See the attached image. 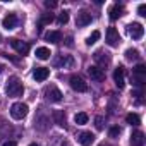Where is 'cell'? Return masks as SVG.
Masks as SVG:
<instances>
[{
    "instance_id": "cell-1",
    "label": "cell",
    "mask_w": 146,
    "mask_h": 146,
    "mask_svg": "<svg viewBox=\"0 0 146 146\" xmlns=\"http://www.w3.org/2000/svg\"><path fill=\"white\" fill-rule=\"evenodd\" d=\"M5 91H7V95H9V96H21V95H23L24 88H23V83L19 81V78H17V76H11V78L7 79Z\"/></svg>"
},
{
    "instance_id": "cell-2",
    "label": "cell",
    "mask_w": 146,
    "mask_h": 146,
    "mask_svg": "<svg viewBox=\"0 0 146 146\" xmlns=\"http://www.w3.org/2000/svg\"><path fill=\"white\" fill-rule=\"evenodd\" d=\"M28 105L26 103H21V102H17V103H14L12 107H11V117L12 119H16V120H23L26 115H28Z\"/></svg>"
},
{
    "instance_id": "cell-3",
    "label": "cell",
    "mask_w": 146,
    "mask_h": 146,
    "mask_svg": "<svg viewBox=\"0 0 146 146\" xmlns=\"http://www.w3.org/2000/svg\"><path fill=\"white\" fill-rule=\"evenodd\" d=\"M131 79H132V83H134L136 86L144 84V81H146V67H144L143 64H139V65H136V67H134Z\"/></svg>"
},
{
    "instance_id": "cell-4",
    "label": "cell",
    "mask_w": 146,
    "mask_h": 146,
    "mask_svg": "<svg viewBox=\"0 0 146 146\" xmlns=\"http://www.w3.org/2000/svg\"><path fill=\"white\" fill-rule=\"evenodd\" d=\"M69 84H70V88L74 90V91H79V93H84V91H88V84H86V83H84V79H83L81 76H78V74L70 76V79H69Z\"/></svg>"
},
{
    "instance_id": "cell-5",
    "label": "cell",
    "mask_w": 146,
    "mask_h": 146,
    "mask_svg": "<svg viewBox=\"0 0 146 146\" xmlns=\"http://www.w3.org/2000/svg\"><path fill=\"white\" fill-rule=\"evenodd\" d=\"M45 98L50 103H58L62 100V93L57 86H46L45 88Z\"/></svg>"
},
{
    "instance_id": "cell-6",
    "label": "cell",
    "mask_w": 146,
    "mask_h": 146,
    "mask_svg": "<svg viewBox=\"0 0 146 146\" xmlns=\"http://www.w3.org/2000/svg\"><path fill=\"white\" fill-rule=\"evenodd\" d=\"M127 33H129V36H131L132 40H141L143 35H144V28H143V24H139V23H132V24L127 26Z\"/></svg>"
},
{
    "instance_id": "cell-7",
    "label": "cell",
    "mask_w": 146,
    "mask_h": 146,
    "mask_svg": "<svg viewBox=\"0 0 146 146\" xmlns=\"http://www.w3.org/2000/svg\"><path fill=\"white\" fill-rule=\"evenodd\" d=\"M11 41V46L19 53V55H28L29 53V43H26V41H21V40H16V38H12V40H9Z\"/></svg>"
},
{
    "instance_id": "cell-8",
    "label": "cell",
    "mask_w": 146,
    "mask_h": 146,
    "mask_svg": "<svg viewBox=\"0 0 146 146\" xmlns=\"http://www.w3.org/2000/svg\"><path fill=\"white\" fill-rule=\"evenodd\" d=\"M113 81H115V84H117L119 90H122V88L125 86V70H124L122 65H119V67L113 70Z\"/></svg>"
},
{
    "instance_id": "cell-9",
    "label": "cell",
    "mask_w": 146,
    "mask_h": 146,
    "mask_svg": "<svg viewBox=\"0 0 146 146\" xmlns=\"http://www.w3.org/2000/svg\"><path fill=\"white\" fill-rule=\"evenodd\" d=\"M107 43L110 46H117L120 43V35H119V31L115 28H108L107 29Z\"/></svg>"
},
{
    "instance_id": "cell-10",
    "label": "cell",
    "mask_w": 146,
    "mask_h": 146,
    "mask_svg": "<svg viewBox=\"0 0 146 146\" xmlns=\"http://www.w3.org/2000/svg\"><path fill=\"white\" fill-rule=\"evenodd\" d=\"M88 74H90V78L95 79V81H103V79H105L103 69H100L98 65H90V67H88Z\"/></svg>"
},
{
    "instance_id": "cell-11",
    "label": "cell",
    "mask_w": 146,
    "mask_h": 146,
    "mask_svg": "<svg viewBox=\"0 0 146 146\" xmlns=\"http://www.w3.org/2000/svg\"><path fill=\"white\" fill-rule=\"evenodd\" d=\"M95 60L100 64L98 67L102 69V67H107L110 64V55L107 52H103V50H98V52H95Z\"/></svg>"
},
{
    "instance_id": "cell-12",
    "label": "cell",
    "mask_w": 146,
    "mask_h": 146,
    "mask_svg": "<svg viewBox=\"0 0 146 146\" xmlns=\"http://www.w3.org/2000/svg\"><path fill=\"white\" fill-rule=\"evenodd\" d=\"M78 141L81 146H91V143L95 141V136L90 132V131H83L78 134Z\"/></svg>"
},
{
    "instance_id": "cell-13",
    "label": "cell",
    "mask_w": 146,
    "mask_h": 146,
    "mask_svg": "<svg viewBox=\"0 0 146 146\" xmlns=\"http://www.w3.org/2000/svg\"><path fill=\"white\" fill-rule=\"evenodd\" d=\"M48 76H50V69H46V67H36L35 70H33V78L36 79V81H45V79H48Z\"/></svg>"
},
{
    "instance_id": "cell-14",
    "label": "cell",
    "mask_w": 146,
    "mask_h": 146,
    "mask_svg": "<svg viewBox=\"0 0 146 146\" xmlns=\"http://www.w3.org/2000/svg\"><path fill=\"white\" fill-rule=\"evenodd\" d=\"M90 23H91V14H88L86 11H79L76 17V24L83 28V26H88Z\"/></svg>"
},
{
    "instance_id": "cell-15",
    "label": "cell",
    "mask_w": 146,
    "mask_h": 146,
    "mask_svg": "<svg viewBox=\"0 0 146 146\" xmlns=\"http://www.w3.org/2000/svg\"><path fill=\"white\" fill-rule=\"evenodd\" d=\"M2 26H4L7 31L14 29V28L17 26V16H16V14H9V16H5L4 21H2Z\"/></svg>"
},
{
    "instance_id": "cell-16",
    "label": "cell",
    "mask_w": 146,
    "mask_h": 146,
    "mask_svg": "<svg viewBox=\"0 0 146 146\" xmlns=\"http://www.w3.org/2000/svg\"><path fill=\"white\" fill-rule=\"evenodd\" d=\"M55 65H62L64 69L65 67H72L74 65V58H72L70 55H58L55 58Z\"/></svg>"
},
{
    "instance_id": "cell-17",
    "label": "cell",
    "mask_w": 146,
    "mask_h": 146,
    "mask_svg": "<svg viewBox=\"0 0 146 146\" xmlns=\"http://www.w3.org/2000/svg\"><path fill=\"white\" fill-rule=\"evenodd\" d=\"M108 16H110V19H112V21H117L119 17H122V16H124V7H122V5H119V4L112 5V7H110V11H108Z\"/></svg>"
},
{
    "instance_id": "cell-18",
    "label": "cell",
    "mask_w": 146,
    "mask_h": 146,
    "mask_svg": "<svg viewBox=\"0 0 146 146\" xmlns=\"http://www.w3.org/2000/svg\"><path fill=\"white\" fill-rule=\"evenodd\" d=\"M131 144L132 146H144V134L141 131H134L131 134Z\"/></svg>"
},
{
    "instance_id": "cell-19",
    "label": "cell",
    "mask_w": 146,
    "mask_h": 146,
    "mask_svg": "<svg viewBox=\"0 0 146 146\" xmlns=\"http://www.w3.org/2000/svg\"><path fill=\"white\" fill-rule=\"evenodd\" d=\"M52 117H53V120H55V124H57V125L65 127V113H64L62 110H53Z\"/></svg>"
},
{
    "instance_id": "cell-20",
    "label": "cell",
    "mask_w": 146,
    "mask_h": 146,
    "mask_svg": "<svg viewBox=\"0 0 146 146\" xmlns=\"http://www.w3.org/2000/svg\"><path fill=\"white\" fill-rule=\"evenodd\" d=\"M45 38H46V41H50V43H58V41L62 40V33H60V31H48V33L45 35Z\"/></svg>"
},
{
    "instance_id": "cell-21",
    "label": "cell",
    "mask_w": 146,
    "mask_h": 146,
    "mask_svg": "<svg viewBox=\"0 0 146 146\" xmlns=\"http://www.w3.org/2000/svg\"><path fill=\"white\" fill-rule=\"evenodd\" d=\"M50 48H46V46H40V48H36V58H40V60H46V58H50Z\"/></svg>"
},
{
    "instance_id": "cell-22",
    "label": "cell",
    "mask_w": 146,
    "mask_h": 146,
    "mask_svg": "<svg viewBox=\"0 0 146 146\" xmlns=\"http://www.w3.org/2000/svg\"><path fill=\"white\" fill-rule=\"evenodd\" d=\"M88 113H84V112H79V113H76L74 115V122L78 124V125H84L86 122H88Z\"/></svg>"
},
{
    "instance_id": "cell-23",
    "label": "cell",
    "mask_w": 146,
    "mask_h": 146,
    "mask_svg": "<svg viewBox=\"0 0 146 146\" xmlns=\"http://www.w3.org/2000/svg\"><path fill=\"white\" fill-rule=\"evenodd\" d=\"M125 122H127V124H131V125H139L141 119H139V115H137V113H127V115H125Z\"/></svg>"
},
{
    "instance_id": "cell-24",
    "label": "cell",
    "mask_w": 146,
    "mask_h": 146,
    "mask_svg": "<svg viewBox=\"0 0 146 146\" xmlns=\"http://www.w3.org/2000/svg\"><path fill=\"white\" fill-rule=\"evenodd\" d=\"M125 58L127 60H137L139 58V52L136 48H129V50H125Z\"/></svg>"
},
{
    "instance_id": "cell-25",
    "label": "cell",
    "mask_w": 146,
    "mask_h": 146,
    "mask_svg": "<svg viewBox=\"0 0 146 146\" xmlns=\"http://www.w3.org/2000/svg\"><path fill=\"white\" fill-rule=\"evenodd\" d=\"M67 23H69V12H67V11H64V12H60V14H58V17H57V24L64 26V24H67Z\"/></svg>"
},
{
    "instance_id": "cell-26",
    "label": "cell",
    "mask_w": 146,
    "mask_h": 146,
    "mask_svg": "<svg viewBox=\"0 0 146 146\" xmlns=\"http://www.w3.org/2000/svg\"><path fill=\"white\" fill-rule=\"evenodd\" d=\"M96 40H100V31H93V33H91V36H88V38H86V45H88V46H91L93 43H96Z\"/></svg>"
},
{
    "instance_id": "cell-27",
    "label": "cell",
    "mask_w": 146,
    "mask_h": 146,
    "mask_svg": "<svg viewBox=\"0 0 146 146\" xmlns=\"http://www.w3.org/2000/svg\"><path fill=\"white\" fill-rule=\"evenodd\" d=\"M52 21H53V14H43L41 19H40V28L45 26V24H50Z\"/></svg>"
},
{
    "instance_id": "cell-28",
    "label": "cell",
    "mask_w": 146,
    "mask_h": 146,
    "mask_svg": "<svg viewBox=\"0 0 146 146\" xmlns=\"http://www.w3.org/2000/svg\"><path fill=\"white\" fill-rule=\"evenodd\" d=\"M52 146H67V143H65V139H64V137L57 136V137L52 141Z\"/></svg>"
},
{
    "instance_id": "cell-29",
    "label": "cell",
    "mask_w": 146,
    "mask_h": 146,
    "mask_svg": "<svg viewBox=\"0 0 146 146\" xmlns=\"http://www.w3.org/2000/svg\"><path fill=\"white\" fill-rule=\"evenodd\" d=\"M103 122H105V119H103L102 115L95 117V125H96V129H98V131H102V129H103Z\"/></svg>"
},
{
    "instance_id": "cell-30",
    "label": "cell",
    "mask_w": 146,
    "mask_h": 146,
    "mask_svg": "<svg viewBox=\"0 0 146 146\" xmlns=\"http://www.w3.org/2000/svg\"><path fill=\"white\" fill-rule=\"evenodd\" d=\"M108 134H110V137H117V136L120 134V127H119V125H113V127H110Z\"/></svg>"
},
{
    "instance_id": "cell-31",
    "label": "cell",
    "mask_w": 146,
    "mask_h": 146,
    "mask_svg": "<svg viewBox=\"0 0 146 146\" xmlns=\"http://www.w3.org/2000/svg\"><path fill=\"white\" fill-rule=\"evenodd\" d=\"M45 7L46 9H53V7H57V2L55 0H45Z\"/></svg>"
},
{
    "instance_id": "cell-32",
    "label": "cell",
    "mask_w": 146,
    "mask_h": 146,
    "mask_svg": "<svg viewBox=\"0 0 146 146\" xmlns=\"http://www.w3.org/2000/svg\"><path fill=\"white\" fill-rule=\"evenodd\" d=\"M137 14H139V16H146V4H141V5L137 7Z\"/></svg>"
},
{
    "instance_id": "cell-33",
    "label": "cell",
    "mask_w": 146,
    "mask_h": 146,
    "mask_svg": "<svg viewBox=\"0 0 146 146\" xmlns=\"http://www.w3.org/2000/svg\"><path fill=\"white\" fill-rule=\"evenodd\" d=\"M4 146H17V144H16L14 141H5V143H4Z\"/></svg>"
},
{
    "instance_id": "cell-34",
    "label": "cell",
    "mask_w": 146,
    "mask_h": 146,
    "mask_svg": "<svg viewBox=\"0 0 146 146\" xmlns=\"http://www.w3.org/2000/svg\"><path fill=\"white\" fill-rule=\"evenodd\" d=\"M65 43H67V46H72V38H70V36H69V38H67V41H65Z\"/></svg>"
},
{
    "instance_id": "cell-35",
    "label": "cell",
    "mask_w": 146,
    "mask_h": 146,
    "mask_svg": "<svg viewBox=\"0 0 146 146\" xmlns=\"http://www.w3.org/2000/svg\"><path fill=\"white\" fill-rule=\"evenodd\" d=\"M29 146H40V144H36V143H31V144H29Z\"/></svg>"
},
{
    "instance_id": "cell-36",
    "label": "cell",
    "mask_w": 146,
    "mask_h": 146,
    "mask_svg": "<svg viewBox=\"0 0 146 146\" xmlns=\"http://www.w3.org/2000/svg\"><path fill=\"white\" fill-rule=\"evenodd\" d=\"M2 70H4V65H2V64H0V72H2Z\"/></svg>"
},
{
    "instance_id": "cell-37",
    "label": "cell",
    "mask_w": 146,
    "mask_h": 146,
    "mask_svg": "<svg viewBox=\"0 0 146 146\" xmlns=\"http://www.w3.org/2000/svg\"><path fill=\"white\" fill-rule=\"evenodd\" d=\"M98 146H108V144H105V143H102V144H98Z\"/></svg>"
},
{
    "instance_id": "cell-38",
    "label": "cell",
    "mask_w": 146,
    "mask_h": 146,
    "mask_svg": "<svg viewBox=\"0 0 146 146\" xmlns=\"http://www.w3.org/2000/svg\"><path fill=\"white\" fill-rule=\"evenodd\" d=\"M0 43H2V35H0Z\"/></svg>"
}]
</instances>
